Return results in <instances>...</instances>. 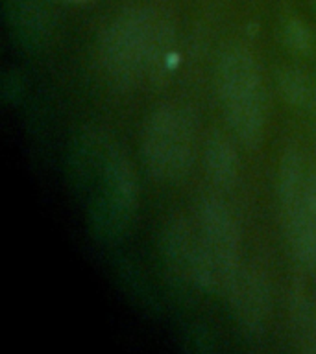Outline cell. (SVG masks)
<instances>
[{"mask_svg":"<svg viewBox=\"0 0 316 354\" xmlns=\"http://www.w3.org/2000/svg\"><path fill=\"white\" fill-rule=\"evenodd\" d=\"M205 174L220 190H229L238 179V153L231 138L220 131H211L204 146Z\"/></svg>","mask_w":316,"mask_h":354,"instance_id":"8","label":"cell"},{"mask_svg":"<svg viewBox=\"0 0 316 354\" xmlns=\"http://www.w3.org/2000/svg\"><path fill=\"white\" fill-rule=\"evenodd\" d=\"M287 43L296 50H305L309 46V32L299 21H292L287 26Z\"/></svg>","mask_w":316,"mask_h":354,"instance_id":"11","label":"cell"},{"mask_svg":"<svg viewBox=\"0 0 316 354\" xmlns=\"http://www.w3.org/2000/svg\"><path fill=\"white\" fill-rule=\"evenodd\" d=\"M174 44L172 22L154 8H130L105 28L98 46L102 71L113 85L135 87L161 71Z\"/></svg>","mask_w":316,"mask_h":354,"instance_id":"1","label":"cell"},{"mask_svg":"<svg viewBox=\"0 0 316 354\" xmlns=\"http://www.w3.org/2000/svg\"><path fill=\"white\" fill-rule=\"evenodd\" d=\"M290 314L294 337L301 343L304 351L316 354V301L298 297L294 301Z\"/></svg>","mask_w":316,"mask_h":354,"instance_id":"9","label":"cell"},{"mask_svg":"<svg viewBox=\"0 0 316 354\" xmlns=\"http://www.w3.org/2000/svg\"><path fill=\"white\" fill-rule=\"evenodd\" d=\"M226 297L238 325L249 337L263 336L270 315V284L259 268H240Z\"/></svg>","mask_w":316,"mask_h":354,"instance_id":"5","label":"cell"},{"mask_svg":"<svg viewBox=\"0 0 316 354\" xmlns=\"http://www.w3.org/2000/svg\"><path fill=\"white\" fill-rule=\"evenodd\" d=\"M161 254L166 270L183 282L196 286L200 270L198 229L191 221L176 216L165 223L161 232Z\"/></svg>","mask_w":316,"mask_h":354,"instance_id":"6","label":"cell"},{"mask_svg":"<svg viewBox=\"0 0 316 354\" xmlns=\"http://www.w3.org/2000/svg\"><path fill=\"white\" fill-rule=\"evenodd\" d=\"M281 88L285 96H287L292 104H301L307 98V82L301 72L298 71H288L287 74H283V82Z\"/></svg>","mask_w":316,"mask_h":354,"instance_id":"10","label":"cell"},{"mask_svg":"<svg viewBox=\"0 0 316 354\" xmlns=\"http://www.w3.org/2000/svg\"><path fill=\"white\" fill-rule=\"evenodd\" d=\"M105 185L111 212L119 216V220L132 214L137 203V181L128 159L116 149H111L105 157Z\"/></svg>","mask_w":316,"mask_h":354,"instance_id":"7","label":"cell"},{"mask_svg":"<svg viewBox=\"0 0 316 354\" xmlns=\"http://www.w3.org/2000/svg\"><path fill=\"white\" fill-rule=\"evenodd\" d=\"M218 88L235 137L248 148L259 146L265 133V94L259 66L248 50L229 48L222 55Z\"/></svg>","mask_w":316,"mask_h":354,"instance_id":"3","label":"cell"},{"mask_svg":"<svg viewBox=\"0 0 316 354\" xmlns=\"http://www.w3.org/2000/svg\"><path fill=\"white\" fill-rule=\"evenodd\" d=\"M200 270L196 286L226 295L240 271V243L235 218L220 199L207 198L198 210Z\"/></svg>","mask_w":316,"mask_h":354,"instance_id":"4","label":"cell"},{"mask_svg":"<svg viewBox=\"0 0 316 354\" xmlns=\"http://www.w3.org/2000/svg\"><path fill=\"white\" fill-rule=\"evenodd\" d=\"M305 203L309 209L310 216L316 221V171L307 176V185H305Z\"/></svg>","mask_w":316,"mask_h":354,"instance_id":"12","label":"cell"},{"mask_svg":"<svg viewBox=\"0 0 316 354\" xmlns=\"http://www.w3.org/2000/svg\"><path fill=\"white\" fill-rule=\"evenodd\" d=\"M141 153L155 181H182L196 159V122L191 111L177 104L157 107L144 124Z\"/></svg>","mask_w":316,"mask_h":354,"instance_id":"2","label":"cell"}]
</instances>
